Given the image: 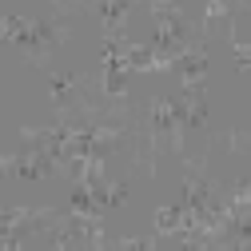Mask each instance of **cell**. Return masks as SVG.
<instances>
[{"instance_id": "cell-4", "label": "cell", "mask_w": 251, "mask_h": 251, "mask_svg": "<svg viewBox=\"0 0 251 251\" xmlns=\"http://www.w3.org/2000/svg\"><path fill=\"white\" fill-rule=\"evenodd\" d=\"M183 108H187V124H207V88H187Z\"/></svg>"}, {"instance_id": "cell-6", "label": "cell", "mask_w": 251, "mask_h": 251, "mask_svg": "<svg viewBox=\"0 0 251 251\" xmlns=\"http://www.w3.org/2000/svg\"><path fill=\"white\" fill-rule=\"evenodd\" d=\"M235 12V0H207V12H203V28H211L219 16H231Z\"/></svg>"}, {"instance_id": "cell-7", "label": "cell", "mask_w": 251, "mask_h": 251, "mask_svg": "<svg viewBox=\"0 0 251 251\" xmlns=\"http://www.w3.org/2000/svg\"><path fill=\"white\" fill-rule=\"evenodd\" d=\"M227 148H231L235 155H251V128H231Z\"/></svg>"}, {"instance_id": "cell-1", "label": "cell", "mask_w": 251, "mask_h": 251, "mask_svg": "<svg viewBox=\"0 0 251 251\" xmlns=\"http://www.w3.org/2000/svg\"><path fill=\"white\" fill-rule=\"evenodd\" d=\"M88 192H92V203H96L100 211H112V207H120L124 200H128V179H112V176H104V179L92 183Z\"/></svg>"}, {"instance_id": "cell-5", "label": "cell", "mask_w": 251, "mask_h": 251, "mask_svg": "<svg viewBox=\"0 0 251 251\" xmlns=\"http://www.w3.org/2000/svg\"><path fill=\"white\" fill-rule=\"evenodd\" d=\"M140 4L151 12V20H179L183 12V0H140Z\"/></svg>"}, {"instance_id": "cell-8", "label": "cell", "mask_w": 251, "mask_h": 251, "mask_svg": "<svg viewBox=\"0 0 251 251\" xmlns=\"http://www.w3.org/2000/svg\"><path fill=\"white\" fill-rule=\"evenodd\" d=\"M231 52H235V60H239V72H243V76H251V44L231 40Z\"/></svg>"}, {"instance_id": "cell-2", "label": "cell", "mask_w": 251, "mask_h": 251, "mask_svg": "<svg viewBox=\"0 0 251 251\" xmlns=\"http://www.w3.org/2000/svg\"><path fill=\"white\" fill-rule=\"evenodd\" d=\"M151 227H155L160 239H176V235L183 231V207H179V203H160L155 215H151Z\"/></svg>"}, {"instance_id": "cell-9", "label": "cell", "mask_w": 251, "mask_h": 251, "mask_svg": "<svg viewBox=\"0 0 251 251\" xmlns=\"http://www.w3.org/2000/svg\"><path fill=\"white\" fill-rule=\"evenodd\" d=\"M0 176H16V155H4V151H0Z\"/></svg>"}, {"instance_id": "cell-10", "label": "cell", "mask_w": 251, "mask_h": 251, "mask_svg": "<svg viewBox=\"0 0 251 251\" xmlns=\"http://www.w3.org/2000/svg\"><path fill=\"white\" fill-rule=\"evenodd\" d=\"M0 40H12V20L0 16Z\"/></svg>"}, {"instance_id": "cell-3", "label": "cell", "mask_w": 251, "mask_h": 251, "mask_svg": "<svg viewBox=\"0 0 251 251\" xmlns=\"http://www.w3.org/2000/svg\"><path fill=\"white\" fill-rule=\"evenodd\" d=\"M16 176L20 179H48V155L44 151H32V148H20L16 151Z\"/></svg>"}]
</instances>
